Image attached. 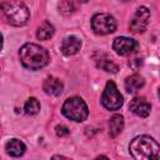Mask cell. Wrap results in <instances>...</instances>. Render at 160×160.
Segmentation results:
<instances>
[{
  "label": "cell",
  "instance_id": "44dd1931",
  "mask_svg": "<svg viewBox=\"0 0 160 160\" xmlns=\"http://www.w3.org/2000/svg\"><path fill=\"white\" fill-rule=\"evenodd\" d=\"M159 98H160V90H159Z\"/></svg>",
  "mask_w": 160,
  "mask_h": 160
},
{
  "label": "cell",
  "instance_id": "ba28073f",
  "mask_svg": "<svg viewBox=\"0 0 160 160\" xmlns=\"http://www.w3.org/2000/svg\"><path fill=\"white\" fill-rule=\"evenodd\" d=\"M139 48V44L136 40L126 38V36H119L112 42V49L116 51V54L121 56H126L131 52H134Z\"/></svg>",
  "mask_w": 160,
  "mask_h": 160
},
{
  "label": "cell",
  "instance_id": "8fae6325",
  "mask_svg": "<svg viewBox=\"0 0 160 160\" xmlns=\"http://www.w3.org/2000/svg\"><path fill=\"white\" fill-rule=\"evenodd\" d=\"M42 89L48 95H52V96H58L64 90V85L60 81V79L55 78V76H48L44 82H42Z\"/></svg>",
  "mask_w": 160,
  "mask_h": 160
},
{
  "label": "cell",
  "instance_id": "8992f818",
  "mask_svg": "<svg viewBox=\"0 0 160 160\" xmlns=\"http://www.w3.org/2000/svg\"><path fill=\"white\" fill-rule=\"evenodd\" d=\"M91 28L95 34L98 35H108L115 31L116 29V20L112 15L106 12L95 14L91 19Z\"/></svg>",
  "mask_w": 160,
  "mask_h": 160
},
{
  "label": "cell",
  "instance_id": "e0dca14e",
  "mask_svg": "<svg viewBox=\"0 0 160 160\" xmlns=\"http://www.w3.org/2000/svg\"><path fill=\"white\" fill-rule=\"evenodd\" d=\"M24 110L26 114L29 115H35L40 111V102L36 98H30L26 100L25 105H24Z\"/></svg>",
  "mask_w": 160,
  "mask_h": 160
},
{
  "label": "cell",
  "instance_id": "2e32d148",
  "mask_svg": "<svg viewBox=\"0 0 160 160\" xmlns=\"http://www.w3.org/2000/svg\"><path fill=\"white\" fill-rule=\"evenodd\" d=\"M54 32H55V29L52 24L49 21H44L36 30V38L39 40H48L54 35Z\"/></svg>",
  "mask_w": 160,
  "mask_h": 160
},
{
  "label": "cell",
  "instance_id": "6da1fadb",
  "mask_svg": "<svg viewBox=\"0 0 160 160\" xmlns=\"http://www.w3.org/2000/svg\"><path fill=\"white\" fill-rule=\"evenodd\" d=\"M129 150L131 156L138 160H160V145L148 135H140L132 139Z\"/></svg>",
  "mask_w": 160,
  "mask_h": 160
},
{
  "label": "cell",
  "instance_id": "3957f363",
  "mask_svg": "<svg viewBox=\"0 0 160 160\" xmlns=\"http://www.w3.org/2000/svg\"><path fill=\"white\" fill-rule=\"evenodd\" d=\"M2 14L6 21L12 26H22L28 22L30 12L28 6L21 1H9L1 5Z\"/></svg>",
  "mask_w": 160,
  "mask_h": 160
},
{
  "label": "cell",
  "instance_id": "5b68a950",
  "mask_svg": "<svg viewBox=\"0 0 160 160\" xmlns=\"http://www.w3.org/2000/svg\"><path fill=\"white\" fill-rule=\"evenodd\" d=\"M124 100H122V95L119 92L116 85L114 81H108L104 89V92L101 95V104L105 109L114 111L121 108Z\"/></svg>",
  "mask_w": 160,
  "mask_h": 160
},
{
  "label": "cell",
  "instance_id": "30bf717a",
  "mask_svg": "<svg viewBox=\"0 0 160 160\" xmlns=\"http://www.w3.org/2000/svg\"><path fill=\"white\" fill-rule=\"evenodd\" d=\"M81 48V40L74 35H70L68 38H65L61 42V52L66 56H70V55H75Z\"/></svg>",
  "mask_w": 160,
  "mask_h": 160
},
{
  "label": "cell",
  "instance_id": "9c48e42d",
  "mask_svg": "<svg viewBox=\"0 0 160 160\" xmlns=\"http://www.w3.org/2000/svg\"><path fill=\"white\" fill-rule=\"evenodd\" d=\"M129 109H130L135 115H138V116H140V118H146V116L150 114L151 106H150L149 101H148L145 98L138 96V98H134V99L130 101Z\"/></svg>",
  "mask_w": 160,
  "mask_h": 160
},
{
  "label": "cell",
  "instance_id": "7a4b0ae2",
  "mask_svg": "<svg viewBox=\"0 0 160 160\" xmlns=\"http://www.w3.org/2000/svg\"><path fill=\"white\" fill-rule=\"evenodd\" d=\"M21 64L30 70H39L49 62V52L38 44L28 42L19 51Z\"/></svg>",
  "mask_w": 160,
  "mask_h": 160
},
{
  "label": "cell",
  "instance_id": "52a82bcc",
  "mask_svg": "<svg viewBox=\"0 0 160 160\" xmlns=\"http://www.w3.org/2000/svg\"><path fill=\"white\" fill-rule=\"evenodd\" d=\"M149 20H150V11H149V9L145 8V6H140L135 11V14H134V16H132V19L130 21V25H129L130 31L132 34L142 32L146 29V26L149 24Z\"/></svg>",
  "mask_w": 160,
  "mask_h": 160
},
{
  "label": "cell",
  "instance_id": "7c38bea8",
  "mask_svg": "<svg viewBox=\"0 0 160 160\" xmlns=\"http://www.w3.org/2000/svg\"><path fill=\"white\" fill-rule=\"evenodd\" d=\"M94 60H95V62H96V66L100 68V69L104 70V71L115 74V72H118V70H119L118 65H116L106 54L96 52V54L94 55Z\"/></svg>",
  "mask_w": 160,
  "mask_h": 160
},
{
  "label": "cell",
  "instance_id": "4fadbf2b",
  "mask_svg": "<svg viewBox=\"0 0 160 160\" xmlns=\"http://www.w3.org/2000/svg\"><path fill=\"white\" fill-rule=\"evenodd\" d=\"M144 84H145V80L142 76H140L138 74H132V75L128 76L125 80V89L128 92L134 94L138 90H140L144 86Z\"/></svg>",
  "mask_w": 160,
  "mask_h": 160
},
{
  "label": "cell",
  "instance_id": "d6986e66",
  "mask_svg": "<svg viewBox=\"0 0 160 160\" xmlns=\"http://www.w3.org/2000/svg\"><path fill=\"white\" fill-rule=\"evenodd\" d=\"M55 131H56V135L58 136H66V135H69V132H70V130H69V128L68 126H65V125H58L56 128H55Z\"/></svg>",
  "mask_w": 160,
  "mask_h": 160
},
{
  "label": "cell",
  "instance_id": "277c9868",
  "mask_svg": "<svg viewBox=\"0 0 160 160\" xmlns=\"http://www.w3.org/2000/svg\"><path fill=\"white\" fill-rule=\"evenodd\" d=\"M61 111L68 119L76 121V122L84 121L89 115L88 105L85 104V101L81 98H78V96L68 99L64 102Z\"/></svg>",
  "mask_w": 160,
  "mask_h": 160
},
{
  "label": "cell",
  "instance_id": "ffe728a7",
  "mask_svg": "<svg viewBox=\"0 0 160 160\" xmlns=\"http://www.w3.org/2000/svg\"><path fill=\"white\" fill-rule=\"evenodd\" d=\"M122 1H131V0H122Z\"/></svg>",
  "mask_w": 160,
  "mask_h": 160
},
{
  "label": "cell",
  "instance_id": "9a60e30c",
  "mask_svg": "<svg viewBox=\"0 0 160 160\" xmlns=\"http://www.w3.org/2000/svg\"><path fill=\"white\" fill-rule=\"evenodd\" d=\"M124 129V118L121 115H114L109 121V135L111 138L118 136Z\"/></svg>",
  "mask_w": 160,
  "mask_h": 160
},
{
  "label": "cell",
  "instance_id": "ac0fdd59",
  "mask_svg": "<svg viewBox=\"0 0 160 160\" xmlns=\"http://www.w3.org/2000/svg\"><path fill=\"white\" fill-rule=\"evenodd\" d=\"M74 10H75V5H74L72 0H62L59 4V11L62 15H69V14L74 12Z\"/></svg>",
  "mask_w": 160,
  "mask_h": 160
},
{
  "label": "cell",
  "instance_id": "5bb4252c",
  "mask_svg": "<svg viewBox=\"0 0 160 160\" xmlns=\"http://www.w3.org/2000/svg\"><path fill=\"white\" fill-rule=\"evenodd\" d=\"M6 152L10 156H21L25 152V145L18 139H11L6 142Z\"/></svg>",
  "mask_w": 160,
  "mask_h": 160
}]
</instances>
